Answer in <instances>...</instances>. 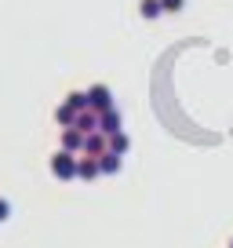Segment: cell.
Masks as SVG:
<instances>
[{"label": "cell", "instance_id": "6da1fadb", "mask_svg": "<svg viewBox=\"0 0 233 248\" xmlns=\"http://www.w3.org/2000/svg\"><path fill=\"white\" fill-rule=\"evenodd\" d=\"M51 175H55V179H62V183L77 179V154H66V150H58V154L51 157Z\"/></svg>", "mask_w": 233, "mask_h": 248}, {"label": "cell", "instance_id": "7a4b0ae2", "mask_svg": "<svg viewBox=\"0 0 233 248\" xmlns=\"http://www.w3.org/2000/svg\"><path fill=\"white\" fill-rule=\"evenodd\" d=\"M87 109H91V113H106V109H113V92H109L106 84H91V88H87Z\"/></svg>", "mask_w": 233, "mask_h": 248}, {"label": "cell", "instance_id": "3957f363", "mask_svg": "<svg viewBox=\"0 0 233 248\" xmlns=\"http://www.w3.org/2000/svg\"><path fill=\"white\" fill-rule=\"evenodd\" d=\"M106 150H109V142H106V135H102V132L84 135V157H102Z\"/></svg>", "mask_w": 233, "mask_h": 248}, {"label": "cell", "instance_id": "277c9868", "mask_svg": "<svg viewBox=\"0 0 233 248\" xmlns=\"http://www.w3.org/2000/svg\"><path fill=\"white\" fill-rule=\"evenodd\" d=\"M62 150L66 154H84V135L77 128H62Z\"/></svg>", "mask_w": 233, "mask_h": 248}, {"label": "cell", "instance_id": "5b68a950", "mask_svg": "<svg viewBox=\"0 0 233 248\" xmlns=\"http://www.w3.org/2000/svg\"><path fill=\"white\" fill-rule=\"evenodd\" d=\"M99 132L106 135V139L120 132V113H116V109H106V113H99Z\"/></svg>", "mask_w": 233, "mask_h": 248}, {"label": "cell", "instance_id": "8992f818", "mask_svg": "<svg viewBox=\"0 0 233 248\" xmlns=\"http://www.w3.org/2000/svg\"><path fill=\"white\" fill-rule=\"evenodd\" d=\"M77 179H84V183L99 179V157H77Z\"/></svg>", "mask_w": 233, "mask_h": 248}, {"label": "cell", "instance_id": "52a82bcc", "mask_svg": "<svg viewBox=\"0 0 233 248\" xmlns=\"http://www.w3.org/2000/svg\"><path fill=\"white\" fill-rule=\"evenodd\" d=\"M80 135H91L99 132V113H91V109H84V113H77V124H73Z\"/></svg>", "mask_w": 233, "mask_h": 248}, {"label": "cell", "instance_id": "ba28073f", "mask_svg": "<svg viewBox=\"0 0 233 248\" xmlns=\"http://www.w3.org/2000/svg\"><path fill=\"white\" fill-rule=\"evenodd\" d=\"M116 171H120V157L106 150V154L99 157V175H116Z\"/></svg>", "mask_w": 233, "mask_h": 248}, {"label": "cell", "instance_id": "9c48e42d", "mask_svg": "<svg viewBox=\"0 0 233 248\" xmlns=\"http://www.w3.org/2000/svg\"><path fill=\"white\" fill-rule=\"evenodd\" d=\"M106 142H109V154H116V157H124L128 150H131V139H128L124 132H116V135H109Z\"/></svg>", "mask_w": 233, "mask_h": 248}, {"label": "cell", "instance_id": "30bf717a", "mask_svg": "<svg viewBox=\"0 0 233 248\" xmlns=\"http://www.w3.org/2000/svg\"><path fill=\"white\" fill-rule=\"evenodd\" d=\"M55 121L62 124V128H73V124H77V109H70V106L62 102V106L55 109Z\"/></svg>", "mask_w": 233, "mask_h": 248}, {"label": "cell", "instance_id": "8fae6325", "mask_svg": "<svg viewBox=\"0 0 233 248\" xmlns=\"http://www.w3.org/2000/svg\"><path fill=\"white\" fill-rule=\"evenodd\" d=\"M66 106L77 109V113H84V109H87V92H70V95H66Z\"/></svg>", "mask_w": 233, "mask_h": 248}, {"label": "cell", "instance_id": "7c38bea8", "mask_svg": "<svg viewBox=\"0 0 233 248\" xmlns=\"http://www.w3.org/2000/svg\"><path fill=\"white\" fill-rule=\"evenodd\" d=\"M139 11H142V18H160V15H164L160 0H142V4H139Z\"/></svg>", "mask_w": 233, "mask_h": 248}, {"label": "cell", "instance_id": "4fadbf2b", "mask_svg": "<svg viewBox=\"0 0 233 248\" xmlns=\"http://www.w3.org/2000/svg\"><path fill=\"white\" fill-rule=\"evenodd\" d=\"M182 4H186V0H160L164 11H182Z\"/></svg>", "mask_w": 233, "mask_h": 248}, {"label": "cell", "instance_id": "5bb4252c", "mask_svg": "<svg viewBox=\"0 0 233 248\" xmlns=\"http://www.w3.org/2000/svg\"><path fill=\"white\" fill-rule=\"evenodd\" d=\"M8 216H11V204L4 201V197H0V223H4V219H8Z\"/></svg>", "mask_w": 233, "mask_h": 248}, {"label": "cell", "instance_id": "9a60e30c", "mask_svg": "<svg viewBox=\"0 0 233 248\" xmlns=\"http://www.w3.org/2000/svg\"><path fill=\"white\" fill-rule=\"evenodd\" d=\"M230 248H233V241H230Z\"/></svg>", "mask_w": 233, "mask_h": 248}]
</instances>
